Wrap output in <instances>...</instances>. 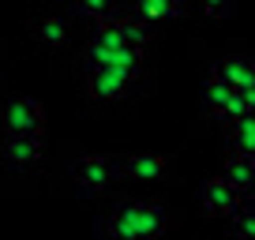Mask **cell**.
I'll return each mask as SVG.
<instances>
[{"label": "cell", "mask_w": 255, "mask_h": 240, "mask_svg": "<svg viewBox=\"0 0 255 240\" xmlns=\"http://www.w3.org/2000/svg\"><path fill=\"white\" fill-rule=\"evenodd\" d=\"M83 64H109V68H120L128 75H143V53L128 49L117 34V19H105V23L94 26L87 49H83Z\"/></svg>", "instance_id": "1"}, {"label": "cell", "mask_w": 255, "mask_h": 240, "mask_svg": "<svg viewBox=\"0 0 255 240\" xmlns=\"http://www.w3.org/2000/svg\"><path fill=\"white\" fill-rule=\"evenodd\" d=\"M0 124H4V135H41L45 131V105L30 94H15L4 102Z\"/></svg>", "instance_id": "3"}, {"label": "cell", "mask_w": 255, "mask_h": 240, "mask_svg": "<svg viewBox=\"0 0 255 240\" xmlns=\"http://www.w3.org/2000/svg\"><path fill=\"white\" fill-rule=\"evenodd\" d=\"M229 218H233V237H240V240H252V233H255V210H252V203H237V207L229 210Z\"/></svg>", "instance_id": "16"}, {"label": "cell", "mask_w": 255, "mask_h": 240, "mask_svg": "<svg viewBox=\"0 0 255 240\" xmlns=\"http://www.w3.org/2000/svg\"><path fill=\"white\" fill-rule=\"evenodd\" d=\"M117 176H120V165L113 158H105V154H87V158H79L72 165V180L79 192L87 195H102L109 192L113 184H117Z\"/></svg>", "instance_id": "4"}, {"label": "cell", "mask_w": 255, "mask_h": 240, "mask_svg": "<svg viewBox=\"0 0 255 240\" xmlns=\"http://www.w3.org/2000/svg\"><path fill=\"white\" fill-rule=\"evenodd\" d=\"M229 150L237 154V158H252L255 150V120L252 113L240 120H229Z\"/></svg>", "instance_id": "13"}, {"label": "cell", "mask_w": 255, "mask_h": 240, "mask_svg": "<svg viewBox=\"0 0 255 240\" xmlns=\"http://www.w3.org/2000/svg\"><path fill=\"white\" fill-rule=\"evenodd\" d=\"M0 158L15 169H34L45 158V139L41 135H4L0 143Z\"/></svg>", "instance_id": "6"}, {"label": "cell", "mask_w": 255, "mask_h": 240, "mask_svg": "<svg viewBox=\"0 0 255 240\" xmlns=\"http://www.w3.org/2000/svg\"><path fill=\"white\" fill-rule=\"evenodd\" d=\"M199 199H203V210H207V214H229V210L240 203V195L233 192L225 180H207L203 192H199Z\"/></svg>", "instance_id": "11"}, {"label": "cell", "mask_w": 255, "mask_h": 240, "mask_svg": "<svg viewBox=\"0 0 255 240\" xmlns=\"http://www.w3.org/2000/svg\"><path fill=\"white\" fill-rule=\"evenodd\" d=\"M34 38H38L41 45H49V49H60L64 41H68V23H64L60 15H41L38 23H34Z\"/></svg>", "instance_id": "14"}, {"label": "cell", "mask_w": 255, "mask_h": 240, "mask_svg": "<svg viewBox=\"0 0 255 240\" xmlns=\"http://www.w3.org/2000/svg\"><path fill=\"white\" fill-rule=\"evenodd\" d=\"M117 34H120V41H124L128 49L143 53V49L150 45V34H154V30H150L146 23H139V19L128 15V19H117Z\"/></svg>", "instance_id": "15"}, {"label": "cell", "mask_w": 255, "mask_h": 240, "mask_svg": "<svg viewBox=\"0 0 255 240\" xmlns=\"http://www.w3.org/2000/svg\"><path fill=\"white\" fill-rule=\"evenodd\" d=\"M229 98H233V87H229V83H222V79H210V83H207V105H210L214 113H225Z\"/></svg>", "instance_id": "18"}, {"label": "cell", "mask_w": 255, "mask_h": 240, "mask_svg": "<svg viewBox=\"0 0 255 240\" xmlns=\"http://www.w3.org/2000/svg\"><path fill=\"white\" fill-rule=\"evenodd\" d=\"M120 169H124L131 180H158V176L169 169V161L161 158V154L143 150V154H128V158L120 161Z\"/></svg>", "instance_id": "9"}, {"label": "cell", "mask_w": 255, "mask_h": 240, "mask_svg": "<svg viewBox=\"0 0 255 240\" xmlns=\"http://www.w3.org/2000/svg\"><path fill=\"white\" fill-rule=\"evenodd\" d=\"M214 79L229 83V87L240 90V94H255V64L248 56H225V60H218Z\"/></svg>", "instance_id": "7"}, {"label": "cell", "mask_w": 255, "mask_h": 240, "mask_svg": "<svg viewBox=\"0 0 255 240\" xmlns=\"http://www.w3.org/2000/svg\"><path fill=\"white\" fill-rule=\"evenodd\" d=\"M218 180H225V184H229L237 195H248V192H252V180H255V165H252V158H237V154H229V158H225V165H222V176H218Z\"/></svg>", "instance_id": "10"}, {"label": "cell", "mask_w": 255, "mask_h": 240, "mask_svg": "<svg viewBox=\"0 0 255 240\" xmlns=\"http://www.w3.org/2000/svg\"><path fill=\"white\" fill-rule=\"evenodd\" d=\"M252 102H255V94H240V90H233V98H229V105H225L222 117H225V120L248 117V113H252Z\"/></svg>", "instance_id": "19"}, {"label": "cell", "mask_w": 255, "mask_h": 240, "mask_svg": "<svg viewBox=\"0 0 255 240\" xmlns=\"http://www.w3.org/2000/svg\"><path fill=\"white\" fill-rule=\"evenodd\" d=\"M184 15V0H131V19L154 26V23H169V19Z\"/></svg>", "instance_id": "8"}, {"label": "cell", "mask_w": 255, "mask_h": 240, "mask_svg": "<svg viewBox=\"0 0 255 240\" xmlns=\"http://www.w3.org/2000/svg\"><path fill=\"white\" fill-rule=\"evenodd\" d=\"M102 233H105V240H139L135 222H131V210H128V199H120L117 207L105 214Z\"/></svg>", "instance_id": "12"}, {"label": "cell", "mask_w": 255, "mask_h": 240, "mask_svg": "<svg viewBox=\"0 0 255 240\" xmlns=\"http://www.w3.org/2000/svg\"><path fill=\"white\" fill-rule=\"evenodd\" d=\"M75 11L87 19H94V23H105V19L113 15V0H72Z\"/></svg>", "instance_id": "17"}, {"label": "cell", "mask_w": 255, "mask_h": 240, "mask_svg": "<svg viewBox=\"0 0 255 240\" xmlns=\"http://www.w3.org/2000/svg\"><path fill=\"white\" fill-rule=\"evenodd\" d=\"M83 79H87V94L94 102H128L139 90L135 75L109 68V64H83Z\"/></svg>", "instance_id": "2"}, {"label": "cell", "mask_w": 255, "mask_h": 240, "mask_svg": "<svg viewBox=\"0 0 255 240\" xmlns=\"http://www.w3.org/2000/svg\"><path fill=\"white\" fill-rule=\"evenodd\" d=\"M199 4H203V11H207L210 19H222L225 11H229V4H233V0H199Z\"/></svg>", "instance_id": "20"}, {"label": "cell", "mask_w": 255, "mask_h": 240, "mask_svg": "<svg viewBox=\"0 0 255 240\" xmlns=\"http://www.w3.org/2000/svg\"><path fill=\"white\" fill-rule=\"evenodd\" d=\"M131 222H135L139 240H158L169 233V210L161 203H146V199H128Z\"/></svg>", "instance_id": "5"}]
</instances>
